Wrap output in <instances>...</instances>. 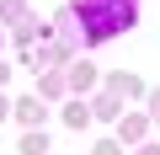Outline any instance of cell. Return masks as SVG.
Instances as JSON below:
<instances>
[{"mask_svg":"<svg viewBox=\"0 0 160 155\" xmlns=\"http://www.w3.org/2000/svg\"><path fill=\"white\" fill-rule=\"evenodd\" d=\"M80 22H86V43L118 38L139 22V0H80Z\"/></svg>","mask_w":160,"mask_h":155,"instance_id":"1","label":"cell"},{"mask_svg":"<svg viewBox=\"0 0 160 155\" xmlns=\"http://www.w3.org/2000/svg\"><path fill=\"white\" fill-rule=\"evenodd\" d=\"M112 91H118V96H139L144 80H139V75H112Z\"/></svg>","mask_w":160,"mask_h":155,"instance_id":"2","label":"cell"},{"mask_svg":"<svg viewBox=\"0 0 160 155\" xmlns=\"http://www.w3.org/2000/svg\"><path fill=\"white\" fill-rule=\"evenodd\" d=\"M16 107H22V123H43V107H38V96H22Z\"/></svg>","mask_w":160,"mask_h":155,"instance_id":"3","label":"cell"},{"mask_svg":"<svg viewBox=\"0 0 160 155\" xmlns=\"http://www.w3.org/2000/svg\"><path fill=\"white\" fill-rule=\"evenodd\" d=\"M64 123H69V128H86V123H91V112L75 102V107H64Z\"/></svg>","mask_w":160,"mask_h":155,"instance_id":"4","label":"cell"},{"mask_svg":"<svg viewBox=\"0 0 160 155\" xmlns=\"http://www.w3.org/2000/svg\"><path fill=\"white\" fill-rule=\"evenodd\" d=\"M123 139H144V118H123Z\"/></svg>","mask_w":160,"mask_h":155,"instance_id":"5","label":"cell"},{"mask_svg":"<svg viewBox=\"0 0 160 155\" xmlns=\"http://www.w3.org/2000/svg\"><path fill=\"white\" fill-rule=\"evenodd\" d=\"M22 150H27V155H43V150H48V139H43V134H27V139H22Z\"/></svg>","mask_w":160,"mask_h":155,"instance_id":"6","label":"cell"},{"mask_svg":"<svg viewBox=\"0 0 160 155\" xmlns=\"http://www.w3.org/2000/svg\"><path fill=\"white\" fill-rule=\"evenodd\" d=\"M96 155H123V144H118V139H102V144H96Z\"/></svg>","mask_w":160,"mask_h":155,"instance_id":"7","label":"cell"},{"mask_svg":"<svg viewBox=\"0 0 160 155\" xmlns=\"http://www.w3.org/2000/svg\"><path fill=\"white\" fill-rule=\"evenodd\" d=\"M149 112H155V118H160V91H149Z\"/></svg>","mask_w":160,"mask_h":155,"instance_id":"8","label":"cell"},{"mask_svg":"<svg viewBox=\"0 0 160 155\" xmlns=\"http://www.w3.org/2000/svg\"><path fill=\"white\" fill-rule=\"evenodd\" d=\"M139 155H160V144H144V150H139Z\"/></svg>","mask_w":160,"mask_h":155,"instance_id":"9","label":"cell"},{"mask_svg":"<svg viewBox=\"0 0 160 155\" xmlns=\"http://www.w3.org/2000/svg\"><path fill=\"white\" fill-rule=\"evenodd\" d=\"M6 107H11V102H0V118H6Z\"/></svg>","mask_w":160,"mask_h":155,"instance_id":"10","label":"cell"}]
</instances>
